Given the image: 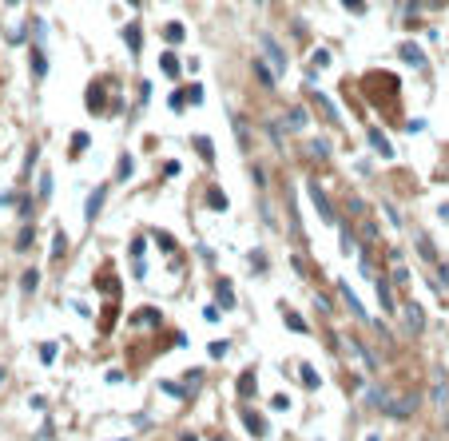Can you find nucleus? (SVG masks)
<instances>
[{
	"label": "nucleus",
	"mask_w": 449,
	"mask_h": 441,
	"mask_svg": "<svg viewBox=\"0 0 449 441\" xmlns=\"http://www.w3.org/2000/svg\"><path fill=\"white\" fill-rule=\"evenodd\" d=\"M370 401H374L382 413L389 417H409V413L418 410V394H402V397H386L382 390H370Z\"/></svg>",
	"instance_id": "f257e3e1"
},
{
	"label": "nucleus",
	"mask_w": 449,
	"mask_h": 441,
	"mask_svg": "<svg viewBox=\"0 0 449 441\" xmlns=\"http://www.w3.org/2000/svg\"><path fill=\"white\" fill-rule=\"evenodd\" d=\"M258 40H263V52H267L270 60H274V72L283 76V72H286V52H283V48H278V40H274V36H267V32H263Z\"/></svg>",
	"instance_id": "f03ea898"
},
{
	"label": "nucleus",
	"mask_w": 449,
	"mask_h": 441,
	"mask_svg": "<svg viewBox=\"0 0 449 441\" xmlns=\"http://www.w3.org/2000/svg\"><path fill=\"white\" fill-rule=\"evenodd\" d=\"M310 199H314L318 215H322L326 223H334V211H330V203H326V195H322V187H318V183H310Z\"/></svg>",
	"instance_id": "7ed1b4c3"
},
{
	"label": "nucleus",
	"mask_w": 449,
	"mask_h": 441,
	"mask_svg": "<svg viewBox=\"0 0 449 441\" xmlns=\"http://www.w3.org/2000/svg\"><path fill=\"white\" fill-rule=\"evenodd\" d=\"M32 76H36V80H44V76H48V56H44V44H36V48H32Z\"/></svg>",
	"instance_id": "20e7f679"
},
{
	"label": "nucleus",
	"mask_w": 449,
	"mask_h": 441,
	"mask_svg": "<svg viewBox=\"0 0 449 441\" xmlns=\"http://www.w3.org/2000/svg\"><path fill=\"white\" fill-rule=\"evenodd\" d=\"M338 290H342V298H346V306L358 314V318H366V310H362V302H358V294L350 290V282H338Z\"/></svg>",
	"instance_id": "39448f33"
},
{
	"label": "nucleus",
	"mask_w": 449,
	"mask_h": 441,
	"mask_svg": "<svg viewBox=\"0 0 449 441\" xmlns=\"http://www.w3.org/2000/svg\"><path fill=\"white\" fill-rule=\"evenodd\" d=\"M402 60H405V64H414V68H425V56H421V48H418V44H402Z\"/></svg>",
	"instance_id": "423d86ee"
},
{
	"label": "nucleus",
	"mask_w": 449,
	"mask_h": 441,
	"mask_svg": "<svg viewBox=\"0 0 449 441\" xmlns=\"http://www.w3.org/2000/svg\"><path fill=\"white\" fill-rule=\"evenodd\" d=\"M123 40H127V48H132V56H139V40H143V36H139V24H127V28H123Z\"/></svg>",
	"instance_id": "0eeeda50"
},
{
	"label": "nucleus",
	"mask_w": 449,
	"mask_h": 441,
	"mask_svg": "<svg viewBox=\"0 0 449 441\" xmlns=\"http://www.w3.org/2000/svg\"><path fill=\"white\" fill-rule=\"evenodd\" d=\"M286 127H290V131L306 127V107H290V116H286Z\"/></svg>",
	"instance_id": "6e6552de"
},
{
	"label": "nucleus",
	"mask_w": 449,
	"mask_h": 441,
	"mask_svg": "<svg viewBox=\"0 0 449 441\" xmlns=\"http://www.w3.org/2000/svg\"><path fill=\"white\" fill-rule=\"evenodd\" d=\"M405 322H409V326H414V334H418V330H421V326H425V314H421V310H418V306H414V302H409V306H405Z\"/></svg>",
	"instance_id": "1a4fd4ad"
},
{
	"label": "nucleus",
	"mask_w": 449,
	"mask_h": 441,
	"mask_svg": "<svg viewBox=\"0 0 449 441\" xmlns=\"http://www.w3.org/2000/svg\"><path fill=\"white\" fill-rule=\"evenodd\" d=\"M242 417H247V429H251L255 437H267V421H263L258 413H242Z\"/></svg>",
	"instance_id": "9d476101"
},
{
	"label": "nucleus",
	"mask_w": 449,
	"mask_h": 441,
	"mask_svg": "<svg viewBox=\"0 0 449 441\" xmlns=\"http://www.w3.org/2000/svg\"><path fill=\"white\" fill-rule=\"evenodd\" d=\"M104 187H96V191H91V199H88V219H96V215H100V207H104Z\"/></svg>",
	"instance_id": "9b49d317"
},
{
	"label": "nucleus",
	"mask_w": 449,
	"mask_h": 441,
	"mask_svg": "<svg viewBox=\"0 0 449 441\" xmlns=\"http://www.w3.org/2000/svg\"><path fill=\"white\" fill-rule=\"evenodd\" d=\"M370 143H374V151H382L389 159V155H394V147H389V139L382 136V131H370Z\"/></svg>",
	"instance_id": "f8f14e48"
},
{
	"label": "nucleus",
	"mask_w": 449,
	"mask_h": 441,
	"mask_svg": "<svg viewBox=\"0 0 449 441\" xmlns=\"http://www.w3.org/2000/svg\"><path fill=\"white\" fill-rule=\"evenodd\" d=\"M239 394H242V397H251V394H255V370H247V374L239 378Z\"/></svg>",
	"instance_id": "ddd939ff"
},
{
	"label": "nucleus",
	"mask_w": 449,
	"mask_h": 441,
	"mask_svg": "<svg viewBox=\"0 0 449 441\" xmlns=\"http://www.w3.org/2000/svg\"><path fill=\"white\" fill-rule=\"evenodd\" d=\"M255 76L263 80V88H274V72H267V64H263V60H255Z\"/></svg>",
	"instance_id": "4468645a"
},
{
	"label": "nucleus",
	"mask_w": 449,
	"mask_h": 441,
	"mask_svg": "<svg viewBox=\"0 0 449 441\" xmlns=\"http://www.w3.org/2000/svg\"><path fill=\"white\" fill-rule=\"evenodd\" d=\"M414 243H418V251H421L429 262H437V255H434V246H429V239H425V235H414Z\"/></svg>",
	"instance_id": "2eb2a0df"
},
{
	"label": "nucleus",
	"mask_w": 449,
	"mask_h": 441,
	"mask_svg": "<svg viewBox=\"0 0 449 441\" xmlns=\"http://www.w3.org/2000/svg\"><path fill=\"white\" fill-rule=\"evenodd\" d=\"M159 64H163V72H167V76H179V60H175L171 52H163V60H159Z\"/></svg>",
	"instance_id": "dca6fc26"
},
{
	"label": "nucleus",
	"mask_w": 449,
	"mask_h": 441,
	"mask_svg": "<svg viewBox=\"0 0 449 441\" xmlns=\"http://www.w3.org/2000/svg\"><path fill=\"white\" fill-rule=\"evenodd\" d=\"M163 36L171 40V44H179V40L187 36V32H183V24H167V28H163Z\"/></svg>",
	"instance_id": "f3484780"
},
{
	"label": "nucleus",
	"mask_w": 449,
	"mask_h": 441,
	"mask_svg": "<svg viewBox=\"0 0 449 441\" xmlns=\"http://www.w3.org/2000/svg\"><path fill=\"white\" fill-rule=\"evenodd\" d=\"M207 203L215 207V211H227V195L223 191H207Z\"/></svg>",
	"instance_id": "a211bd4d"
},
{
	"label": "nucleus",
	"mask_w": 449,
	"mask_h": 441,
	"mask_svg": "<svg viewBox=\"0 0 449 441\" xmlns=\"http://www.w3.org/2000/svg\"><path fill=\"white\" fill-rule=\"evenodd\" d=\"M195 147H199V155H203V159H215V151H211V139H207V136H195Z\"/></svg>",
	"instance_id": "6ab92c4d"
},
{
	"label": "nucleus",
	"mask_w": 449,
	"mask_h": 441,
	"mask_svg": "<svg viewBox=\"0 0 449 441\" xmlns=\"http://www.w3.org/2000/svg\"><path fill=\"white\" fill-rule=\"evenodd\" d=\"M378 294H382V306L394 310V298H389V282H386V278H378Z\"/></svg>",
	"instance_id": "aec40b11"
},
{
	"label": "nucleus",
	"mask_w": 449,
	"mask_h": 441,
	"mask_svg": "<svg viewBox=\"0 0 449 441\" xmlns=\"http://www.w3.org/2000/svg\"><path fill=\"white\" fill-rule=\"evenodd\" d=\"M286 314V322H290V330H298V334H306V322L298 318V314H294V310H283Z\"/></svg>",
	"instance_id": "412c9836"
},
{
	"label": "nucleus",
	"mask_w": 449,
	"mask_h": 441,
	"mask_svg": "<svg viewBox=\"0 0 449 441\" xmlns=\"http://www.w3.org/2000/svg\"><path fill=\"white\" fill-rule=\"evenodd\" d=\"M132 171H135V159H132V155H123V159H120V171H116V175H120V179H127Z\"/></svg>",
	"instance_id": "4be33fe9"
},
{
	"label": "nucleus",
	"mask_w": 449,
	"mask_h": 441,
	"mask_svg": "<svg viewBox=\"0 0 449 441\" xmlns=\"http://www.w3.org/2000/svg\"><path fill=\"white\" fill-rule=\"evenodd\" d=\"M302 381H306L310 390H314V386H322V378H318V374H314V370H310V366H302Z\"/></svg>",
	"instance_id": "5701e85b"
},
{
	"label": "nucleus",
	"mask_w": 449,
	"mask_h": 441,
	"mask_svg": "<svg viewBox=\"0 0 449 441\" xmlns=\"http://www.w3.org/2000/svg\"><path fill=\"white\" fill-rule=\"evenodd\" d=\"M64 251H68V239H64V235H56V243H52V259H60Z\"/></svg>",
	"instance_id": "b1692460"
},
{
	"label": "nucleus",
	"mask_w": 449,
	"mask_h": 441,
	"mask_svg": "<svg viewBox=\"0 0 449 441\" xmlns=\"http://www.w3.org/2000/svg\"><path fill=\"white\" fill-rule=\"evenodd\" d=\"M36 282H40V274H36V271H28L24 278H20V286H24V290H36Z\"/></svg>",
	"instance_id": "393cba45"
},
{
	"label": "nucleus",
	"mask_w": 449,
	"mask_h": 441,
	"mask_svg": "<svg viewBox=\"0 0 449 441\" xmlns=\"http://www.w3.org/2000/svg\"><path fill=\"white\" fill-rule=\"evenodd\" d=\"M219 302H223V306H235V298H231V286H227V282H219Z\"/></svg>",
	"instance_id": "a878e982"
},
{
	"label": "nucleus",
	"mask_w": 449,
	"mask_h": 441,
	"mask_svg": "<svg viewBox=\"0 0 449 441\" xmlns=\"http://www.w3.org/2000/svg\"><path fill=\"white\" fill-rule=\"evenodd\" d=\"M326 64H330V52H326V48H318V52H314V68H326Z\"/></svg>",
	"instance_id": "bb28decb"
},
{
	"label": "nucleus",
	"mask_w": 449,
	"mask_h": 441,
	"mask_svg": "<svg viewBox=\"0 0 449 441\" xmlns=\"http://www.w3.org/2000/svg\"><path fill=\"white\" fill-rule=\"evenodd\" d=\"M52 195V175H40V199Z\"/></svg>",
	"instance_id": "cd10ccee"
},
{
	"label": "nucleus",
	"mask_w": 449,
	"mask_h": 441,
	"mask_svg": "<svg viewBox=\"0 0 449 441\" xmlns=\"http://www.w3.org/2000/svg\"><path fill=\"white\" fill-rule=\"evenodd\" d=\"M72 147H76V151H84V147H88V136H84V131H76V136H72Z\"/></svg>",
	"instance_id": "c85d7f7f"
},
{
	"label": "nucleus",
	"mask_w": 449,
	"mask_h": 441,
	"mask_svg": "<svg viewBox=\"0 0 449 441\" xmlns=\"http://www.w3.org/2000/svg\"><path fill=\"white\" fill-rule=\"evenodd\" d=\"M227 354V342H211V358H223Z\"/></svg>",
	"instance_id": "c756f323"
},
{
	"label": "nucleus",
	"mask_w": 449,
	"mask_h": 441,
	"mask_svg": "<svg viewBox=\"0 0 449 441\" xmlns=\"http://www.w3.org/2000/svg\"><path fill=\"white\" fill-rule=\"evenodd\" d=\"M310 151H314V155H330V143H322V139H318V143H310Z\"/></svg>",
	"instance_id": "7c9ffc66"
},
{
	"label": "nucleus",
	"mask_w": 449,
	"mask_h": 441,
	"mask_svg": "<svg viewBox=\"0 0 449 441\" xmlns=\"http://www.w3.org/2000/svg\"><path fill=\"white\" fill-rule=\"evenodd\" d=\"M346 8H354V12H362V8H366V0H342Z\"/></svg>",
	"instance_id": "2f4dec72"
},
{
	"label": "nucleus",
	"mask_w": 449,
	"mask_h": 441,
	"mask_svg": "<svg viewBox=\"0 0 449 441\" xmlns=\"http://www.w3.org/2000/svg\"><path fill=\"white\" fill-rule=\"evenodd\" d=\"M366 441H378V437H366Z\"/></svg>",
	"instance_id": "473e14b6"
},
{
	"label": "nucleus",
	"mask_w": 449,
	"mask_h": 441,
	"mask_svg": "<svg viewBox=\"0 0 449 441\" xmlns=\"http://www.w3.org/2000/svg\"><path fill=\"white\" fill-rule=\"evenodd\" d=\"M8 4H16V0H8Z\"/></svg>",
	"instance_id": "72a5a7b5"
},
{
	"label": "nucleus",
	"mask_w": 449,
	"mask_h": 441,
	"mask_svg": "<svg viewBox=\"0 0 449 441\" xmlns=\"http://www.w3.org/2000/svg\"><path fill=\"white\" fill-rule=\"evenodd\" d=\"M0 378H4V374H0Z\"/></svg>",
	"instance_id": "f704fd0d"
}]
</instances>
